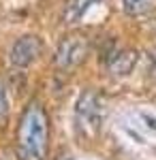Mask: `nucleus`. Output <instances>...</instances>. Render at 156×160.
I'll return each instance as SVG.
<instances>
[{"label":"nucleus","instance_id":"3","mask_svg":"<svg viewBox=\"0 0 156 160\" xmlns=\"http://www.w3.org/2000/svg\"><path fill=\"white\" fill-rule=\"evenodd\" d=\"M75 118H77V124L84 128V130H90L92 135H96L101 130V122H103V113H101V102H98V96L94 92H84L77 105H75Z\"/></svg>","mask_w":156,"mask_h":160},{"label":"nucleus","instance_id":"4","mask_svg":"<svg viewBox=\"0 0 156 160\" xmlns=\"http://www.w3.org/2000/svg\"><path fill=\"white\" fill-rule=\"evenodd\" d=\"M41 51H43V41L36 34H24L13 43L9 51V60L15 68H26L41 56Z\"/></svg>","mask_w":156,"mask_h":160},{"label":"nucleus","instance_id":"2","mask_svg":"<svg viewBox=\"0 0 156 160\" xmlns=\"http://www.w3.org/2000/svg\"><path fill=\"white\" fill-rule=\"evenodd\" d=\"M88 51H90V38L86 34H77V32L66 34L58 43V49L54 56V66L62 73H69L86 60Z\"/></svg>","mask_w":156,"mask_h":160},{"label":"nucleus","instance_id":"8","mask_svg":"<svg viewBox=\"0 0 156 160\" xmlns=\"http://www.w3.org/2000/svg\"><path fill=\"white\" fill-rule=\"evenodd\" d=\"M9 98H7V90H4V83L0 81V126H4L7 120H9Z\"/></svg>","mask_w":156,"mask_h":160},{"label":"nucleus","instance_id":"5","mask_svg":"<svg viewBox=\"0 0 156 160\" xmlns=\"http://www.w3.org/2000/svg\"><path fill=\"white\" fill-rule=\"evenodd\" d=\"M139 62V51L137 49H120L113 51L107 58V68L113 77H126L133 73V68Z\"/></svg>","mask_w":156,"mask_h":160},{"label":"nucleus","instance_id":"10","mask_svg":"<svg viewBox=\"0 0 156 160\" xmlns=\"http://www.w3.org/2000/svg\"><path fill=\"white\" fill-rule=\"evenodd\" d=\"M143 120L148 122V126H150V128H154V130H156V120H154V118H150V115H143Z\"/></svg>","mask_w":156,"mask_h":160},{"label":"nucleus","instance_id":"7","mask_svg":"<svg viewBox=\"0 0 156 160\" xmlns=\"http://www.w3.org/2000/svg\"><path fill=\"white\" fill-rule=\"evenodd\" d=\"M150 7H152V0H122V9L128 17L143 15L145 11H150Z\"/></svg>","mask_w":156,"mask_h":160},{"label":"nucleus","instance_id":"9","mask_svg":"<svg viewBox=\"0 0 156 160\" xmlns=\"http://www.w3.org/2000/svg\"><path fill=\"white\" fill-rule=\"evenodd\" d=\"M150 75L156 77V49L150 53Z\"/></svg>","mask_w":156,"mask_h":160},{"label":"nucleus","instance_id":"6","mask_svg":"<svg viewBox=\"0 0 156 160\" xmlns=\"http://www.w3.org/2000/svg\"><path fill=\"white\" fill-rule=\"evenodd\" d=\"M105 0H71L69 2V7H66V11H64V24L66 26H73V24H79L81 19H84V15L92 7L96 4H103Z\"/></svg>","mask_w":156,"mask_h":160},{"label":"nucleus","instance_id":"1","mask_svg":"<svg viewBox=\"0 0 156 160\" xmlns=\"http://www.w3.org/2000/svg\"><path fill=\"white\" fill-rule=\"evenodd\" d=\"M49 148V120L43 105L30 100L17 124L15 152L19 160H47Z\"/></svg>","mask_w":156,"mask_h":160}]
</instances>
